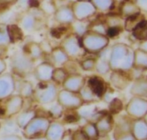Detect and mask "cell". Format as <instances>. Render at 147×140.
<instances>
[{
    "label": "cell",
    "instance_id": "cell-20",
    "mask_svg": "<svg viewBox=\"0 0 147 140\" xmlns=\"http://www.w3.org/2000/svg\"><path fill=\"white\" fill-rule=\"evenodd\" d=\"M55 18L59 24L64 25H70L76 20L72 9L59 10L55 13Z\"/></svg>",
    "mask_w": 147,
    "mask_h": 140
},
{
    "label": "cell",
    "instance_id": "cell-24",
    "mask_svg": "<svg viewBox=\"0 0 147 140\" xmlns=\"http://www.w3.org/2000/svg\"><path fill=\"white\" fill-rule=\"evenodd\" d=\"M144 19L143 18V16L140 14V12L137 14H133L131 16L126 17L124 22V27L123 28L126 31L132 32V30L136 27V26L141 21L144 20Z\"/></svg>",
    "mask_w": 147,
    "mask_h": 140
},
{
    "label": "cell",
    "instance_id": "cell-17",
    "mask_svg": "<svg viewBox=\"0 0 147 140\" xmlns=\"http://www.w3.org/2000/svg\"><path fill=\"white\" fill-rule=\"evenodd\" d=\"M22 51L34 61L40 59L45 54L41 44L36 43V42L27 43L23 47Z\"/></svg>",
    "mask_w": 147,
    "mask_h": 140
},
{
    "label": "cell",
    "instance_id": "cell-18",
    "mask_svg": "<svg viewBox=\"0 0 147 140\" xmlns=\"http://www.w3.org/2000/svg\"><path fill=\"white\" fill-rule=\"evenodd\" d=\"M16 90L18 93L17 94L21 96L23 99H30L32 96L34 86L30 81L21 78L19 81H16Z\"/></svg>",
    "mask_w": 147,
    "mask_h": 140
},
{
    "label": "cell",
    "instance_id": "cell-3",
    "mask_svg": "<svg viewBox=\"0 0 147 140\" xmlns=\"http://www.w3.org/2000/svg\"><path fill=\"white\" fill-rule=\"evenodd\" d=\"M58 91L57 85L52 80L38 82L34 87L32 99L40 104H50L56 101Z\"/></svg>",
    "mask_w": 147,
    "mask_h": 140
},
{
    "label": "cell",
    "instance_id": "cell-22",
    "mask_svg": "<svg viewBox=\"0 0 147 140\" xmlns=\"http://www.w3.org/2000/svg\"><path fill=\"white\" fill-rule=\"evenodd\" d=\"M133 35L135 38L141 41L147 40V21L144 20L141 21L134 29L132 30Z\"/></svg>",
    "mask_w": 147,
    "mask_h": 140
},
{
    "label": "cell",
    "instance_id": "cell-13",
    "mask_svg": "<svg viewBox=\"0 0 147 140\" xmlns=\"http://www.w3.org/2000/svg\"><path fill=\"white\" fill-rule=\"evenodd\" d=\"M53 64L47 61H44L38 66H34L32 74L38 82L52 80V73L55 68Z\"/></svg>",
    "mask_w": 147,
    "mask_h": 140
},
{
    "label": "cell",
    "instance_id": "cell-12",
    "mask_svg": "<svg viewBox=\"0 0 147 140\" xmlns=\"http://www.w3.org/2000/svg\"><path fill=\"white\" fill-rule=\"evenodd\" d=\"M131 78L125 70H111L110 81L112 86L119 90H124L129 85Z\"/></svg>",
    "mask_w": 147,
    "mask_h": 140
},
{
    "label": "cell",
    "instance_id": "cell-15",
    "mask_svg": "<svg viewBox=\"0 0 147 140\" xmlns=\"http://www.w3.org/2000/svg\"><path fill=\"white\" fill-rule=\"evenodd\" d=\"M109 55L110 47L109 48V47L97 55L95 70L99 74L105 75L111 70L109 66Z\"/></svg>",
    "mask_w": 147,
    "mask_h": 140
},
{
    "label": "cell",
    "instance_id": "cell-5",
    "mask_svg": "<svg viewBox=\"0 0 147 140\" xmlns=\"http://www.w3.org/2000/svg\"><path fill=\"white\" fill-rule=\"evenodd\" d=\"M59 46L65 52L70 59L76 60L86 54L80 41V35L76 32H70L65 36Z\"/></svg>",
    "mask_w": 147,
    "mask_h": 140
},
{
    "label": "cell",
    "instance_id": "cell-11",
    "mask_svg": "<svg viewBox=\"0 0 147 140\" xmlns=\"http://www.w3.org/2000/svg\"><path fill=\"white\" fill-rule=\"evenodd\" d=\"M86 82V78L80 73H71L67 76V78L62 86L66 90L73 92H80Z\"/></svg>",
    "mask_w": 147,
    "mask_h": 140
},
{
    "label": "cell",
    "instance_id": "cell-8",
    "mask_svg": "<svg viewBox=\"0 0 147 140\" xmlns=\"http://www.w3.org/2000/svg\"><path fill=\"white\" fill-rule=\"evenodd\" d=\"M24 100L19 94H12L9 97L0 100V115L7 117L14 116L22 112L24 106Z\"/></svg>",
    "mask_w": 147,
    "mask_h": 140
},
{
    "label": "cell",
    "instance_id": "cell-25",
    "mask_svg": "<svg viewBox=\"0 0 147 140\" xmlns=\"http://www.w3.org/2000/svg\"><path fill=\"white\" fill-rule=\"evenodd\" d=\"M34 116H35V111L33 109H27V110L23 111L17 118V122H18L17 123L20 126L24 127Z\"/></svg>",
    "mask_w": 147,
    "mask_h": 140
},
{
    "label": "cell",
    "instance_id": "cell-21",
    "mask_svg": "<svg viewBox=\"0 0 147 140\" xmlns=\"http://www.w3.org/2000/svg\"><path fill=\"white\" fill-rule=\"evenodd\" d=\"M21 28L26 31H35L41 28V24L33 16H27L21 20Z\"/></svg>",
    "mask_w": 147,
    "mask_h": 140
},
{
    "label": "cell",
    "instance_id": "cell-26",
    "mask_svg": "<svg viewBox=\"0 0 147 140\" xmlns=\"http://www.w3.org/2000/svg\"><path fill=\"white\" fill-rule=\"evenodd\" d=\"M96 57H87L79 63L80 68L84 71H93L96 68Z\"/></svg>",
    "mask_w": 147,
    "mask_h": 140
},
{
    "label": "cell",
    "instance_id": "cell-32",
    "mask_svg": "<svg viewBox=\"0 0 147 140\" xmlns=\"http://www.w3.org/2000/svg\"><path fill=\"white\" fill-rule=\"evenodd\" d=\"M73 140H90L86 132L83 130H78L73 135Z\"/></svg>",
    "mask_w": 147,
    "mask_h": 140
},
{
    "label": "cell",
    "instance_id": "cell-2",
    "mask_svg": "<svg viewBox=\"0 0 147 140\" xmlns=\"http://www.w3.org/2000/svg\"><path fill=\"white\" fill-rule=\"evenodd\" d=\"M80 41L86 53L98 55L109 47L110 38L103 33L87 30L80 35Z\"/></svg>",
    "mask_w": 147,
    "mask_h": 140
},
{
    "label": "cell",
    "instance_id": "cell-7",
    "mask_svg": "<svg viewBox=\"0 0 147 140\" xmlns=\"http://www.w3.org/2000/svg\"><path fill=\"white\" fill-rule=\"evenodd\" d=\"M50 124L47 118L35 115L24 127V135L29 138L45 136Z\"/></svg>",
    "mask_w": 147,
    "mask_h": 140
},
{
    "label": "cell",
    "instance_id": "cell-30",
    "mask_svg": "<svg viewBox=\"0 0 147 140\" xmlns=\"http://www.w3.org/2000/svg\"><path fill=\"white\" fill-rule=\"evenodd\" d=\"M83 130L86 132V134L90 139L97 138V137L98 136V132L95 124L88 123L84 126V129H83Z\"/></svg>",
    "mask_w": 147,
    "mask_h": 140
},
{
    "label": "cell",
    "instance_id": "cell-23",
    "mask_svg": "<svg viewBox=\"0 0 147 140\" xmlns=\"http://www.w3.org/2000/svg\"><path fill=\"white\" fill-rule=\"evenodd\" d=\"M69 73L63 67H55L52 73V81L57 85H63Z\"/></svg>",
    "mask_w": 147,
    "mask_h": 140
},
{
    "label": "cell",
    "instance_id": "cell-9",
    "mask_svg": "<svg viewBox=\"0 0 147 140\" xmlns=\"http://www.w3.org/2000/svg\"><path fill=\"white\" fill-rule=\"evenodd\" d=\"M86 86L97 101L104 97L108 91L107 83L98 76H90L86 80Z\"/></svg>",
    "mask_w": 147,
    "mask_h": 140
},
{
    "label": "cell",
    "instance_id": "cell-28",
    "mask_svg": "<svg viewBox=\"0 0 147 140\" xmlns=\"http://www.w3.org/2000/svg\"><path fill=\"white\" fill-rule=\"evenodd\" d=\"M70 25H64V24H61V27H57L55 28L52 29L50 31V34H51L52 37H55V38H60L62 36L65 35L66 33L67 32V30L70 29Z\"/></svg>",
    "mask_w": 147,
    "mask_h": 140
},
{
    "label": "cell",
    "instance_id": "cell-6",
    "mask_svg": "<svg viewBox=\"0 0 147 140\" xmlns=\"http://www.w3.org/2000/svg\"><path fill=\"white\" fill-rule=\"evenodd\" d=\"M57 103L66 110H77L86 103L79 92L63 89L57 93Z\"/></svg>",
    "mask_w": 147,
    "mask_h": 140
},
{
    "label": "cell",
    "instance_id": "cell-1",
    "mask_svg": "<svg viewBox=\"0 0 147 140\" xmlns=\"http://www.w3.org/2000/svg\"><path fill=\"white\" fill-rule=\"evenodd\" d=\"M134 52L124 43H116L110 47L109 66L111 70L129 71L133 67Z\"/></svg>",
    "mask_w": 147,
    "mask_h": 140
},
{
    "label": "cell",
    "instance_id": "cell-4",
    "mask_svg": "<svg viewBox=\"0 0 147 140\" xmlns=\"http://www.w3.org/2000/svg\"><path fill=\"white\" fill-rule=\"evenodd\" d=\"M13 73L20 78H24L33 73L34 61L32 60L22 50L14 53L10 60Z\"/></svg>",
    "mask_w": 147,
    "mask_h": 140
},
{
    "label": "cell",
    "instance_id": "cell-27",
    "mask_svg": "<svg viewBox=\"0 0 147 140\" xmlns=\"http://www.w3.org/2000/svg\"><path fill=\"white\" fill-rule=\"evenodd\" d=\"M123 108V104L120 99L115 98L113 99L109 105V110L111 114H116L121 112Z\"/></svg>",
    "mask_w": 147,
    "mask_h": 140
},
{
    "label": "cell",
    "instance_id": "cell-29",
    "mask_svg": "<svg viewBox=\"0 0 147 140\" xmlns=\"http://www.w3.org/2000/svg\"><path fill=\"white\" fill-rule=\"evenodd\" d=\"M10 44V40L7 33V26L0 25V47H6Z\"/></svg>",
    "mask_w": 147,
    "mask_h": 140
},
{
    "label": "cell",
    "instance_id": "cell-33",
    "mask_svg": "<svg viewBox=\"0 0 147 140\" xmlns=\"http://www.w3.org/2000/svg\"><path fill=\"white\" fill-rule=\"evenodd\" d=\"M6 68H7V66H6V63L2 59L0 58V76L1 74H3L4 71L5 70Z\"/></svg>",
    "mask_w": 147,
    "mask_h": 140
},
{
    "label": "cell",
    "instance_id": "cell-31",
    "mask_svg": "<svg viewBox=\"0 0 147 140\" xmlns=\"http://www.w3.org/2000/svg\"><path fill=\"white\" fill-rule=\"evenodd\" d=\"M123 27L121 26H114V27H109L106 29V35L109 38H114L115 37L120 34L123 31Z\"/></svg>",
    "mask_w": 147,
    "mask_h": 140
},
{
    "label": "cell",
    "instance_id": "cell-10",
    "mask_svg": "<svg viewBox=\"0 0 147 140\" xmlns=\"http://www.w3.org/2000/svg\"><path fill=\"white\" fill-rule=\"evenodd\" d=\"M16 91V80L11 73L0 76V100L14 94Z\"/></svg>",
    "mask_w": 147,
    "mask_h": 140
},
{
    "label": "cell",
    "instance_id": "cell-14",
    "mask_svg": "<svg viewBox=\"0 0 147 140\" xmlns=\"http://www.w3.org/2000/svg\"><path fill=\"white\" fill-rule=\"evenodd\" d=\"M47 54L50 59L47 62L53 64L55 67H63L70 60V57L60 46L52 48Z\"/></svg>",
    "mask_w": 147,
    "mask_h": 140
},
{
    "label": "cell",
    "instance_id": "cell-16",
    "mask_svg": "<svg viewBox=\"0 0 147 140\" xmlns=\"http://www.w3.org/2000/svg\"><path fill=\"white\" fill-rule=\"evenodd\" d=\"M113 123H114V121L111 114L106 113L101 115L96 121V123L95 124L98 135L109 133L113 129Z\"/></svg>",
    "mask_w": 147,
    "mask_h": 140
},
{
    "label": "cell",
    "instance_id": "cell-19",
    "mask_svg": "<svg viewBox=\"0 0 147 140\" xmlns=\"http://www.w3.org/2000/svg\"><path fill=\"white\" fill-rule=\"evenodd\" d=\"M7 30L10 43H18L24 39L23 30L21 28V27L18 26L17 24H11L7 25Z\"/></svg>",
    "mask_w": 147,
    "mask_h": 140
}]
</instances>
